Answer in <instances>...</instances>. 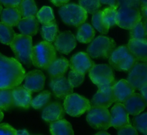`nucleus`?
<instances>
[{
	"instance_id": "nucleus-5",
	"label": "nucleus",
	"mask_w": 147,
	"mask_h": 135,
	"mask_svg": "<svg viewBox=\"0 0 147 135\" xmlns=\"http://www.w3.org/2000/svg\"><path fill=\"white\" fill-rule=\"evenodd\" d=\"M111 67L118 71H129L138 61L127 46L122 45L114 49L109 57Z\"/></svg>"
},
{
	"instance_id": "nucleus-19",
	"label": "nucleus",
	"mask_w": 147,
	"mask_h": 135,
	"mask_svg": "<svg viewBox=\"0 0 147 135\" xmlns=\"http://www.w3.org/2000/svg\"><path fill=\"white\" fill-rule=\"evenodd\" d=\"M122 103L129 114L134 116L140 114L146 107L140 94L136 92L132 94Z\"/></svg>"
},
{
	"instance_id": "nucleus-50",
	"label": "nucleus",
	"mask_w": 147,
	"mask_h": 135,
	"mask_svg": "<svg viewBox=\"0 0 147 135\" xmlns=\"http://www.w3.org/2000/svg\"><path fill=\"white\" fill-rule=\"evenodd\" d=\"M95 134H101V135H109L110 134L108 133V132H107L106 130H100L99 132H97L96 133H95Z\"/></svg>"
},
{
	"instance_id": "nucleus-22",
	"label": "nucleus",
	"mask_w": 147,
	"mask_h": 135,
	"mask_svg": "<svg viewBox=\"0 0 147 135\" xmlns=\"http://www.w3.org/2000/svg\"><path fill=\"white\" fill-rule=\"evenodd\" d=\"M111 89L105 91L98 90L90 101L91 107L109 108L114 102Z\"/></svg>"
},
{
	"instance_id": "nucleus-10",
	"label": "nucleus",
	"mask_w": 147,
	"mask_h": 135,
	"mask_svg": "<svg viewBox=\"0 0 147 135\" xmlns=\"http://www.w3.org/2000/svg\"><path fill=\"white\" fill-rule=\"evenodd\" d=\"M141 19L142 15L138 7H120L117 10L116 25L121 28L130 30Z\"/></svg>"
},
{
	"instance_id": "nucleus-16",
	"label": "nucleus",
	"mask_w": 147,
	"mask_h": 135,
	"mask_svg": "<svg viewBox=\"0 0 147 135\" xmlns=\"http://www.w3.org/2000/svg\"><path fill=\"white\" fill-rule=\"evenodd\" d=\"M111 117V126L115 129H119L130 124L129 113L122 103H115L110 110Z\"/></svg>"
},
{
	"instance_id": "nucleus-31",
	"label": "nucleus",
	"mask_w": 147,
	"mask_h": 135,
	"mask_svg": "<svg viewBox=\"0 0 147 135\" xmlns=\"http://www.w3.org/2000/svg\"><path fill=\"white\" fill-rule=\"evenodd\" d=\"M16 34L11 26L3 22H0V42L9 45Z\"/></svg>"
},
{
	"instance_id": "nucleus-53",
	"label": "nucleus",
	"mask_w": 147,
	"mask_h": 135,
	"mask_svg": "<svg viewBox=\"0 0 147 135\" xmlns=\"http://www.w3.org/2000/svg\"><path fill=\"white\" fill-rule=\"evenodd\" d=\"M2 10V6L1 3V2H0V14L1 13Z\"/></svg>"
},
{
	"instance_id": "nucleus-12",
	"label": "nucleus",
	"mask_w": 147,
	"mask_h": 135,
	"mask_svg": "<svg viewBox=\"0 0 147 135\" xmlns=\"http://www.w3.org/2000/svg\"><path fill=\"white\" fill-rule=\"evenodd\" d=\"M69 62L71 70L83 74L88 72L94 65V63L88 54L84 52H80L74 55Z\"/></svg>"
},
{
	"instance_id": "nucleus-28",
	"label": "nucleus",
	"mask_w": 147,
	"mask_h": 135,
	"mask_svg": "<svg viewBox=\"0 0 147 135\" xmlns=\"http://www.w3.org/2000/svg\"><path fill=\"white\" fill-rule=\"evenodd\" d=\"M41 33L44 40L51 43L54 41L58 33V26L55 20L43 24L41 27Z\"/></svg>"
},
{
	"instance_id": "nucleus-23",
	"label": "nucleus",
	"mask_w": 147,
	"mask_h": 135,
	"mask_svg": "<svg viewBox=\"0 0 147 135\" xmlns=\"http://www.w3.org/2000/svg\"><path fill=\"white\" fill-rule=\"evenodd\" d=\"M17 27L21 34L33 36L37 33L38 21L36 16L22 18L18 22Z\"/></svg>"
},
{
	"instance_id": "nucleus-17",
	"label": "nucleus",
	"mask_w": 147,
	"mask_h": 135,
	"mask_svg": "<svg viewBox=\"0 0 147 135\" xmlns=\"http://www.w3.org/2000/svg\"><path fill=\"white\" fill-rule=\"evenodd\" d=\"M112 92L115 103H123L135 90L126 79H121L115 82L112 87Z\"/></svg>"
},
{
	"instance_id": "nucleus-20",
	"label": "nucleus",
	"mask_w": 147,
	"mask_h": 135,
	"mask_svg": "<svg viewBox=\"0 0 147 135\" xmlns=\"http://www.w3.org/2000/svg\"><path fill=\"white\" fill-rule=\"evenodd\" d=\"M64 110L59 102H53L47 104L42 110V118L46 122H52L63 118Z\"/></svg>"
},
{
	"instance_id": "nucleus-21",
	"label": "nucleus",
	"mask_w": 147,
	"mask_h": 135,
	"mask_svg": "<svg viewBox=\"0 0 147 135\" xmlns=\"http://www.w3.org/2000/svg\"><path fill=\"white\" fill-rule=\"evenodd\" d=\"M14 105L16 106L28 109L31 105L32 92L24 86H17L12 89Z\"/></svg>"
},
{
	"instance_id": "nucleus-37",
	"label": "nucleus",
	"mask_w": 147,
	"mask_h": 135,
	"mask_svg": "<svg viewBox=\"0 0 147 135\" xmlns=\"http://www.w3.org/2000/svg\"><path fill=\"white\" fill-rule=\"evenodd\" d=\"M79 5L87 13L94 14L101 6L100 0H79Z\"/></svg>"
},
{
	"instance_id": "nucleus-33",
	"label": "nucleus",
	"mask_w": 147,
	"mask_h": 135,
	"mask_svg": "<svg viewBox=\"0 0 147 135\" xmlns=\"http://www.w3.org/2000/svg\"><path fill=\"white\" fill-rule=\"evenodd\" d=\"M102 10H98L93 14L92 17V24L93 26L100 33L107 34L109 32L110 27L107 25L102 16Z\"/></svg>"
},
{
	"instance_id": "nucleus-1",
	"label": "nucleus",
	"mask_w": 147,
	"mask_h": 135,
	"mask_svg": "<svg viewBox=\"0 0 147 135\" xmlns=\"http://www.w3.org/2000/svg\"><path fill=\"white\" fill-rule=\"evenodd\" d=\"M25 75V70L20 62L0 53V89H13L19 86Z\"/></svg>"
},
{
	"instance_id": "nucleus-43",
	"label": "nucleus",
	"mask_w": 147,
	"mask_h": 135,
	"mask_svg": "<svg viewBox=\"0 0 147 135\" xmlns=\"http://www.w3.org/2000/svg\"><path fill=\"white\" fill-rule=\"evenodd\" d=\"M22 0H0L1 3L6 7H18Z\"/></svg>"
},
{
	"instance_id": "nucleus-49",
	"label": "nucleus",
	"mask_w": 147,
	"mask_h": 135,
	"mask_svg": "<svg viewBox=\"0 0 147 135\" xmlns=\"http://www.w3.org/2000/svg\"><path fill=\"white\" fill-rule=\"evenodd\" d=\"M140 5L141 9L147 8V0H140Z\"/></svg>"
},
{
	"instance_id": "nucleus-39",
	"label": "nucleus",
	"mask_w": 147,
	"mask_h": 135,
	"mask_svg": "<svg viewBox=\"0 0 147 135\" xmlns=\"http://www.w3.org/2000/svg\"><path fill=\"white\" fill-rule=\"evenodd\" d=\"M85 74H81L72 70L69 72L68 75V80L73 87H76L80 86L83 82Z\"/></svg>"
},
{
	"instance_id": "nucleus-48",
	"label": "nucleus",
	"mask_w": 147,
	"mask_h": 135,
	"mask_svg": "<svg viewBox=\"0 0 147 135\" xmlns=\"http://www.w3.org/2000/svg\"><path fill=\"white\" fill-rule=\"evenodd\" d=\"M17 134H19V135H29V133L28 132V131L26 130L23 129V130H17Z\"/></svg>"
},
{
	"instance_id": "nucleus-7",
	"label": "nucleus",
	"mask_w": 147,
	"mask_h": 135,
	"mask_svg": "<svg viewBox=\"0 0 147 135\" xmlns=\"http://www.w3.org/2000/svg\"><path fill=\"white\" fill-rule=\"evenodd\" d=\"M59 14L64 23L75 26L84 23L88 16L84 9L75 3H67L62 6L59 10Z\"/></svg>"
},
{
	"instance_id": "nucleus-25",
	"label": "nucleus",
	"mask_w": 147,
	"mask_h": 135,
	"mask_svg": "<svg viewBox=\"0 0 147 135\" xmlns=\"http://www.w3.org/2000/svg\"><path fill=\"white\" fill-rule=\"evenodd\" d=\"M49 131L52 135H73L72 125L65 119L52 122L49 125Z\"/></svg>"
},
{
	"instance_id": "nucleus-46",
	"label": "nucleus",
	"mask_w": 147,
	"mask_h": 135,
	"mask_svg": "<svg viewBox=\"0 0 147 135\" xmlns=\"http://www.w3.org/2000/svg\"><path fill=\"white\" fill-rule=\"evenodd\" d=\"M69 0H51L52 3L56 6H62L67 4Z\"/></svg>"
},
{
	"instance_id": "nucleus-41",
	"label": "nucleus",
	"mask_w": 147,
	"mask_h": 135,
	"mask_svg": "<svg viewBox=\"0 0 147 135\" xmlns=\"http://www.w3.org/2000/svg\"><path fill=\"white\" fill-rule=\"evenodd\" d=\"M0 134H17V130L6 123L0 124Z\"/></svg>"
},
{
	"instance_id": "nucleus-30",
	"label": "nucleus",
	"mask_w": 147,
	"mask_h": 135,
	"mask_svg": "<svg viewBox=\"0 0 147 135\" xmlns=\"http://www.w3.org/2000/svg\"><path fill=\"white\" fill-rule=\"evenodd\" d=\"M13 106L12 89H0V109L8 110Z\"/></svg>"
},
{
	"instance_id": "nucleus-27",
	"label": "nucleus",
	"mask_w": 147,
	"mask_h": 135,
	"mask_svg": "<svg viewBox=\"0 0 147 135\" xmlns=\"http://www.w3.org/2000/svg\"><path fill=\"white\" fill-rule=\"evenodd\" d=\"M95 30L93 27L87 23H83L78 28L76 38L82 43H89L94 39Z\"/></svg>"
},
{
	"instance_id": "nucleus-6",
	"label": "nucleus",
	"mask_w": 147,
	"mask_h": 135,
	"mask_svg": "<svg viewBox=\"0 0 147 135\" xmlns=\"http://www.w3.org/2000/svg\"><path fill=\"white\" fill-rule=\"evenodd\" d=\"M116 46L114 40L109 37L99 36L93 39L87 49L88 55L92 58L107 59Z\"/></svg>"
},
{
	"instance_id": "nucleus-18",
	"label": "nucleus",
	"mask_w": 147,
	"mask_h": 135,
	"mask_svg": "<svg viewBox=\"0 0 147 135\" xmlns=\"http://www.w3.org/2000/svg\"><path fill=\"white\" fill-rule=\"evenodd\" d=\"M127 47L138 61L147 62V38H130Z\"/></svg>"
},
{
	"instance_id": "nucleus-4",
	"label": "nucleus",
	"mask_w": 147,
	"mask_h": 135,
	"mask_svg": "<svg viewBox=\"0 0 147 135\" xmlns=\"http://www.w3.org/2000/svg\"><path fill=\"white\" fill-rule=\"evenodd\" d=\"M9 45L19 62L26 65L31 64L33 48L32 36L16 33Z\"/></svg>"
},
{
	"instance_id": "nucleus-36",
	"label": "nucleus",
	"mask_w": 147,
	"mask_h": 135,
	"mask_svg": "<svg viewBox=\"0 0 147 135\" xmlns=\"http://www.w3.org/2000/svg\"><path fill=\"white\" fill-rule=\"evenodd\" d=\"M133 125L137 131L147 135V112L135 115Z\"/></svg>"
},
{
	"instance_id": "nucleus-8",
	"label": "nucleus",
	"mask_w": 147,
	"mask_h": 135,
	"mask_svg": "<svg viewBox=\"0 0 147 135\" xmlns=\"http://www.w3.org/2000/svg\"><path fill=\"white\" fill-rule=\"evenodd\" d=\"M90 101L84 97L76 93L68 95L63 102V108L68 115L78 117L91 109Z\"/></svg>"
},
{
	"instance_id": "nucleus-15",
	"label": "nucleus",
	"mask_w": 147,
	"mask_h": 135,
	"mask_svg": "<svg viewBox=\"0 0 147 135\" xmlns=\"http://www.w3.org/2000/svg\"><path fill=\"white\" fill-rule=\"evenodd\" d=\"M24 87L30 91L38 92L44 86L45 76L44 73L38 70H33L25 74Z\"/></svg>"
},
{
	"instance_id": "nucleus-45",
	"label": "nucleus",
	"mask_w": 147,
	"mask_h": 135,
	"mask_svg": "<svg viewBox=\"0 0 147 135\" xmlns=\"http://www.w3.org/2000/svg\"><path fill=\"white\" fill-rule=\"evenodd\" d=\"M101 4L108 5L110 6H118V0H100Z\"/></svg>"
},
{
	"instance_id": "nucleus-14",
	"label": "nucleus",
	"mask_w": 147,
	"mask_h": 135,
	"mask_svg": "<svg viewBox=\"0 0 147 135\" xmlns=\"http://www.w3.org/2000/svg\"><path fill=\"white\" fill-rule=\"evenodd\" d=\"M49 87L54 95L60 99H64L74 90L68 79L64 76L51 78Z\"/></svg>"
},
{
	"instance_id": "nucleus-44",
	"label": "nucleus",
	"mask_w": 147,
	"mask_h": 135,
	"mask_svg": "<svg viewBox=\"0 0 147 135\" xmlns=\"http://www.w3.org/2000/svg\"><path fill=\"white\" fill-rule=\"evenodd\" d=\"M140 92L146 106H147V85L142 87L140 90Z\"/></svg>"
},
{
	"instance_id": "nucleus-9",
	"label": "nucleus",
	"mask_w": 147,
	"mask_h": 135,
	"mask_svg": "<svg viewBox=\"0 0 147 135\" xmlns=\"http://www.w3.org/2000/svg\"><path fill=\"white\" fill-rule=\"evenodd\" d=\"M86 120L95 129L106 130L111 126V117L108 108L91 107L86 115Z\"/></svg>"
},
{
	"instance_id": "nucleus-52",
	"label": "nucleus",
	"mask_w": 147,
	"mask_h": 135,
	"mask_svg": "<svg viewBox=\"0 0 147 135\" xmlns=\"http://www.w3.org/2000/svg\"><path fill=\"white\" fill-rule=\"evenodd\" d=\"M3 113L2 111V109H0V122L3 119Z\"/></svg>"
},
{
	"instance_id": "nucleus-42",
	"label": "nucleus",
	"mask_w": 147,
	"mask_h": 135,
	"mask_svg": "<svg viewBox=\"0 0 147 135\" xmlns=\"http://www.w3.org/2000/svg\"><path fill=\"white\" fill-rule=\"evenodd\" d=\"M118 5L119 7H138L140 6V0H118Z\"/></svg>"
},
{
	"instance_id": "nucleus-3",
	"label": "nucleus",
	"mask_w": 147,
	"mask_h": 135,
	"mask_svg": "<svg viewBox=\"0 0 147 135\" xmlns=\"http://www.w3.org/2000/svg\"><path fill=\"white\" fill-rule=\"evenodd\" d=\"M88 72L90 79L99 90L108 91L115 83L113 70L107 64H94Z\"/></svg>"
},
{
	"instance_id": "nucleus-40",
	"label": "nucleus",
	"mask_w": 147,
	"mask_h": 135,
	"mask_svg": "<svg viewBox=\"0 0 147 135\" xmlns=\"http://www.w3.org/2000/svg\"><path fill=\"white\" fill-rule=\"evenodd\" d=\"M117 134L118 135H137L138 131L134 126L129 124L118 129Z\"/></svg>"
},
{
	"instance_id": "nucleus-2",
	"label": "nucleus",
	"mask_w": 147,
	"mask_h": 135,
	"mask_svg": "<svg viewBox=\"0 0 147 135\" xmlns=\"http://www.w3.org/2000/svg\"><path fill=\"white\" fill-rule=\"evenodd\" d=\"M31 58L34 66L45 70L56 58V50L51 42L45 40L33 47Z\"/></svg>"
},
{
	"instance_id": "nucleus-51",
	"label": "nucleus",
	"mask_w": 147,
	"mask_h": 135,
	"mask_svg": "<svg viewBox=\"0 0 147 135\" xmlns=\"http://www.w3.org/2000/svg\"><path fill=\"white\" fill-rule=\"evenodd\" d=\"M144 26L145 28V30H146V33L147 35V20H144Z\"/></svg>"
},
{
	"instance_id": "nucleus-34",
	"label": "nucleus",
	"mask_w": 147,
	"mask_h": 135,
	"mask_svg": "<svg viewBox=\"0 0 147 135\" xmlns=\"http://www.w3.org/2000/svg\"><path fill=\"white\" fill-rule=\"evenodd\" d=\"M51 94L49 91H43L36 96L31 101V106L35 109H39L45 106L49 102Z\"/></svg>"
},
{
	"instance_id": "nucleus-13",
	"label": "nucleus",
	"mask_w": 147,
	"mask_h": 135,
	"mask_svg": "<svg viewBox=\"0 0 147 135\" xmlns=\"http://www.w3.org/2000/svg\"><path fill=\"white\" fill-rule=\"evenodd\" d=\"M76 46V38L70 32L60 33L54 41V47L56 51L63 54L69 53Z\"/></svg>"
},
{
	"instance_id": "nucleus-47",
	"label": "nucleus",
	"mask_w": 147,
	"mask_h": 135,
	"mask_svg": "<svg viewBox=\"0 0 147 135\" xmlns=\"http://www.w3.org/2000/svg\"><path fill=\"white\" fill-rule=\"evenodd\" d=\"M142 16L144 18V20H147V8L141 9Z\"/></svg>"
},
{
	"instance_id": "nucleus-38",
	"label": "nucleus",
	"mask_w": 147,
	"mask_h": 135,
	"mask_svg": "<svg viewBox=\"0 0 147 135\" xmlns=\"http://www.w3.org/2000/svg\"><path fill=\"white\" fill-rule=\"evenodd\" d=\"M130 38L144 39L147 38L145 28L144 22L141 21L136 24L131 29H130Z\"/></svg>"
},
{
	"instance_id": "nucleus-35",
	"label": "nucleus",
	"mask_w": 147,
	"mask_h": 135,
	"mask_svg": "<svg viewBox=\"0 0 147 135\" xmlns=\"http://www.w3.org/2000/svg\"><path fill=\"white\" fill-rule=\"evenodd\" d=\"M36 17L41 24H45L55 20L53 10L51 7L44 6L38 11Z\"/></svg>"
},
{
	"instance_id": "nucleus-32",
	"label": "nucleus",
	"mask_w": 147,
	"mask_h": 135,
	"mask_svg": "<svg viewBox=\"0 0 147 135\" xmlns=\"http://www.w3.org/2000/svg\"><path fill=\"white\" fill-rule=\"evenodd\" d=\"M118 6H110L102 10V16L105 23L109 27L116 25L117 8Z\"/></svg>"
},
{
	"instance_id": "nucleus-26",
	"label": "nucleus",
	"mask_w": 147,
	"mask_h": 135,
	"mask_svg": "<svg viewBox=\"0 0 147 135\" xmlns=\"http://www.w3.org/2000/svg\"><path fill=\"white\" fill-rule=\"evenodd\" d=\"M21 19L18 7H6L1 11V21L10 26H17Z\"/></svg>"
},
{
	"instance_id": "nucleus-24",
	"label": "nucleus",
	"mask_w": 147,
	"mask_h": 135,
	"mask_svg": "<svg viewBox=\"0 0 147 135\" xmlns=\"http://www.w3.org/2000/svg\"><path fill=\"white\" fill-rule=\"evenodd\" d=\"M69 65V61L64 57H56L47 68V72L51 78L63 76Z\"/></svg>"
},
{
	"instance_id": "nucleus-11",
	"label": "nucleus",
	"mask_w": 147,
	"mask_h": 135,
	"mask_svg": "<svg viewBox=\"0 0 147 135\" xmlns=\"http://www.w3.org/2000/svg\"><path fill=\"white\" fill-rule=\"evenodd\" d=\"M129 71L127 80L135 90L147 85V62H137Z\"/></svg>"
},
{
	"instance_id": "nucleus-29",
	"label": "nucleus",
	"mask_w": 147,
	"mask_h": 135,
	"mask_svg": "<svg viewBox=\"0 0 147 135\" xmlns=\"http://www.w3.org/2000/svg\"><path fill=\"white\" fill-rule=\"evenodd\" d=\"M18 8L22 18L36 16L38 12L34 0H22Z\"/></svg>"
}]
</instances>
